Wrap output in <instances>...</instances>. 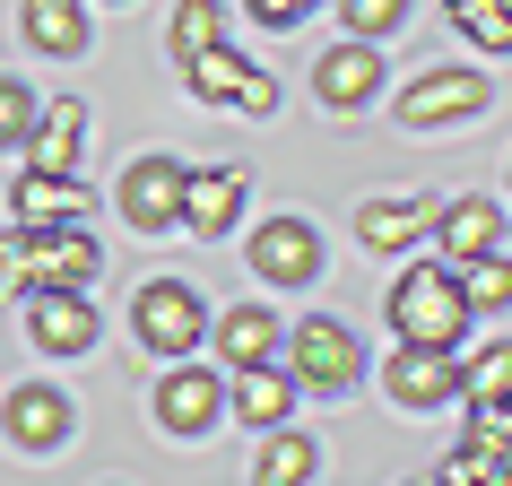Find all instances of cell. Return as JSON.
Instances as JSON below:
<instances>
[{
    "label": "cell",
    "mask_w": 512,
    "mask_h": 486,
    "mask_svg": "<svg viewBox=\"0 0 512 486\" xmlns=\"http://www.w3.org/2000/svg\"><path fill=\"white\" fill-rule=\"evenodd\" d=\"M504 391H512V339H495L460 365V400H504Z\"/></svg>",
    "instance_id": "26"
},
{
    "label": "cell",
    "mask_w": 512,
    "mask_h": 486,
    "mask_svg": "<svg viewBox=\"0 0 512 486\" xmlns=\"http://www.w3.org/2000/svg\"><path fill=\"white\" fill-rule=\"evenodd\" d=\"M226 400H235V426H287V417H296V374H287V365H278V356H261V365H235V391H226Z\"/></svg>",
    "instance_id": "14"
},
{
    "label": "cell",
    "mask_w": 512,
    "mask_h": 486,
    "mask_svg": "<svg viewBox=\"0 0 512 486\" xmlns=\"http://www.w3.org/2000/svg\"><path fill=\"white\" fill-rule=\"evenodd\" d=\"M9 217H18V226H79L87 217V191L70 183V174H18V183H9Z\"/></svg>",
    "instance_id": "17"
},
{
    "label": "cell",
    "mask_w": 512,
    "mask_h": 486,
    "mask_svg": "<svg viewBox=\"0 0 512 486\" xmlns=\"http://www.w3.org/2000/svg\"><path fill=\"white\" fill-rule=\"evenodd\" d=\"M434 209H443V191H434V200H365V209H356V243H365V252H408V243L434 226Z\"/></svg>",
    "instance_id": "18"
},
{
    "label": "cell",
    "mask_w": 512,
    "mask_h": 486,
    "mask_svg": "<svg viewBox=\"0 0 512 486\" xmlns=\"http://www.w3.org/2000/svg\"><path fill=\"white\" fill-rule=\"evenodd\" d=\"M313 469H322L313 434H287V426H270V443H261V460H252L261 486H296V478H313Z\"/></svg>",
    "instance_id": "21"
},
{
    "label": "cell",
    "mask_w": 512,
    "mask_h": 486,
    "mask_svg": "<svg viewBox=\"0 0 512 486\" xmlns=\"http://www.w3.org/2000/svg\"><path fill=\"white\" fill-rule=\"evenodd\" d=\"M79 157H87V105H79V96H61V105L35 113L27 165H35V174H79Z\"/></svg>",
    "instance_id": "15"
},
{
    "label": "cell",
    "mask_w": 512,
    "mask_h": 486,
    "mask_svg": "<svg viewBox=\"0 0 512 486\" xmlns=\"http://www.w3.org/2000/svg\"><path fill=\"white\" fill-rule=\"evenodd\" d=\"M217 417H226V374H209V365H174V374L157 382V426L165 434H209Z\"/></svg>",
    "instance_id": "11"
},
{
    "label": "cell",
    "mask_w": 512,
    "mask_h": 486,
    "mask_svg": "<svg viewBox=\"0 0 512 486\" xmlns=\"http://www.w3.org/2000/svg\"><path fill=\"white\" fill-rule=\"evenodd\" d=\"M278 365L296 374V391H356V374H365V348H356L348 322H330V313H304L287 339H278Z\"/></svg>",
    "instance_id": "3"
},
{
    "label": "cell",
    "mask_w": 512,
    "mask_h": 486,
    "mask_svg": "<svg viewBox=\"0 0 512 486\" xmlns=\"http://www.w3.org/2000/svg\"><path fill=\"white\" fill-rule=\"evenodd\" d=\"M27 339H35L44 356H96L105 313H96L87 287H35V296H27Z\"/></svg>",
    "instance_id": "5"
},
{
    "label": "cell",
    "mask_w": 512,
    "mask_h": 486,
    "mask_svg": "<svg viewBox=\"0 0 512 486\" xmlns=\"http://www.w3.org/2000/svg\"><path fill=\"white\" fill-rule=\"evenodd\" d=\"M131 330H139L148 356H191L209 339V304H200V287H183V278H148L131 296Z\"/></svg>",
    "instance_id": "4"
},
{
    "label": "cell",
    "mask_w": 512,
    "mask_h": 486,
    "mask_svg": "<svg viewBox=\"0 0 512 486\" xmlns=\"http://www.w3.org/2000/svg\"><path fill=\"white\" fill-rule=\"evenodd\" d=\"M209 339H217V356H226V365H261V356H278V339H287V330H278L270 304H226V313L209 322Z\"/></svg>",
    "instance_id": "19"
},
{
    "label": "cell",
    "mask_w": 512,
    "mask_h": 486,
    "mask_svg": "<svg viewBox=\"0 0 512 486\" xmlns=\"http://www.w3.org/2000/svg\"><path fill=\"white\" fill-rule=\"evenodd\" d=\"M382 391L400 408H443L460 400V356L452 348H417V339H400V356L382 365Z\"/></svg>",
    "instance_id": "8"
},
{
    "label": "cell",
    "mask_w": 512,
    "mask_h": 486,
    "mask_svg": "<svg viewBox=\"0 0 512 486\" xmlns=\"http://www.w3.org/2000/svg\"><path fill=\"white\" fill-rule=\"evenodd\" d=\"M243 18L252 27H296V18H313V0H243Z\"/></svg>",
    "instance_id": "29"
},
{
    "label": "cell",
    "mask_w": 512,
    "mask_h": 486,
    "mask_svg": "<svg viewBox=\"0 0 512 486\" xmlns=\"http://www.w3.org/2000/svg\"><path fill=\"white\" fill-rule=\"evenodd\" d=\"M235 105H243V113H278V79H270V70H243Z\"/></svg>",
    "instance_id": "30"
},
{
    "label": "cell",
    "mask_w": 512,
    "mask_h": 486,
    "mask_svg": "<svg viewBox=\"0 0 512 486\" xmlns=\"http://www.w3.org/2000/svg\"><path fill=\"white\" fill-rule=\"evenodd\" d=\"M339 18H348V35H365V44H382V35H400L408 0H339Z\"/></svg>",
    "instance_id": "27"
},
{
    "label": "cell",
    "mask_w": 512,
    "mask_h": 486,
    "mask_svg": "<svg viewBox=\"0 0 512 486\" xmlns=\"http://www.w3.org/2000/svg\"><path fill=\"white\" fill-rule=\"evenodd\" d=\"M27 131H35V96H27V79H0V148H18Z\"/></svg>",
    "instance_id": "28"
},
{
    "label": "cell",
    "mask_w": 512,
    "mask_h": 486,
    "mask_svg": "<svg viewBox=\"0 0 512 486\" xmlns=\"http://www.w3.org/2000/svg\"><path fill=\"white\" fill-rule=\"evenodd\" d=\"M495 408H504V434H512V391H504V400H495Z\"/></svg>",
    "instance_id": "31"
},
{
    "label": "cell",
    "mask_w": 512,
    "mask_h": 486,
    "mask_svg": "<svg viewBox=\"0 0 512 486\" xmlns=\"http://www.w3.org/2000/svg\"><path fill=\"white\" fill-rule=\"evenodd\" d=\"M452 270H460L469 313H512V261H504V243H495V252H478V261H452Z\"/></svg>",
    "instance_id": "22"
},
{
    "label": "cell",
    "mask_w": 512,
    "mask_h": 486,
    "mask_svg": "<svg viewBox=\"0 0 512 486\" xmlns=\"http://www.w3.org/2000/svg\"><path fill=\"white\" fill-rule=\"evenodd\" d=\"M391 330L417 339V348H460L469 330V296H460V270L452 261H408L391 278Z\"/></svg>",
    "instance_id": "2"
},
{
    "label": "cell",
    "mask_w": 512,
    "mask_h": 486,
    "mask_svg": "<svg viewBox=\"0 0 512 486\" xmlns=\"http://www.w3.org/2000/svg\"><path fill=\"white\" fill-rule=\"evenodd\" d=\"M0 426H9V443H18V452H53L61 434H70V400H61L53 382H18V391H9V408H0Z\"/></svg>",
    "instance_id": "16"
},
{
    "label": "cell",
    "mask_w": 512,
    "mask_h": 486,
    "mask_svg": "<svg viewBox=\"0 0 512 486\" xmlns=\"http://www.w3.org/2000/svg\"><path fill=\"white\" fill-rule=\"evenodd\" d=\"M469 113H486V79H478V70H426V79L400 87V122H408V131L469 122Z\"/></svg>",
    "instance_id": "7"
},
{
    "label": "cell",
    "mask_w": 512,
    "mask_h": 486,
    "mask_svg": "<svg viewBox=\"0 0 512 486\" xmlns=\"http://www.w3.org/2000/svg\"><path fill=\"white\" fill-rule=\"evenodd\" d=\"M105 252L87 226H9L0 235V296H35V287H96Z\"/></svg>",
    "instance_id": "1"
},
{
    "label": "cell",
    "mask_w": 512,
    "mask_h": 486,
    "mask_svg": "<svg viewBox=\"0 0 512 486\" xmlns=\"http://www.w3.org/2000/svg\"><path fill=\"white\" fill-rule=\"evenodd\" d=\"M434 243H443V261H478V252H495L504 243V209L486 200V191H460V200H443L426 226Z\"/></svg>",
    "instance_id": "13"
},
{
    "label": "cell",
    "mask_w": 512,
    "mask_h": 486,
    "mask_svg": "<svg viewBox=\"0 0 512 486\" xmlns=\"http://www.w3.org/2000/svg\"><path fill=\"white\" fill-rule=\"evenodd\" d=\"M165 44H174V61L226 44V9H217V0H183V9H174V27H165Z\"/></svg>",
    "instance_id": "23"
},
{
    "label": "cell",
    "mask_w": 512,
    "mask_h": 486,
    "mask_svg": "<svg viewBox=\"0 0 512 486\" xmlns=\"http://www.w3.org/2000/svg\"><path fill=\"white\" fill-rule=\"evenodd\" d=\"M374 87H382V44H365V35H348V44H330V53L313 61V96H322L330 113L374 105Z\"/></svg>",
    "instance_id": "10"
},
{
    "label": "cell",
    "mask_w": 512,
    "mask_h": 486,
    "mask_svg": "<svg viewBox=\"0 0 512 486\" xmlns=\"http://www.w3.org/2000/svg\"><path fill=\"white\" fill-rule=\"evenodd\" d=\"M18 35H27L35 53L70 61V53H87V9L79 0H27V9H18Z\"/></svg>",
    "instance_id": "20"
},
{
    "label": "cell",
    "mask_w": 512,
    "mask_h": 486,
    "mask_svg": "<svg viewBox=\"0 0 512 486\" xmlns=\"http://www.w3.org/2000/svg\"><path fill=\"white\" fill-rule=\"evenodd\" d=\"M243 252H252V270L270 278V287H313V278H322V235H313V217H261Z\"/></svg>",
    "instance_id": "6"
},
{
    "label": "cell",
    "mask_w": 512,
    "mask_h": 486,
    "mask_svg": "<svg viewBox=\"0 0 512 486\" xmlns=\"http://www.w3.org/2000/svg\"><path fill=\"white\" fill-rule=\"evenodd\" d=\"M122 217H131L139 235L183 226V165L174 157H131V174H122Z\"/></svg>",
    "instance_id": "9"
},
{
    "label": "cell",
    "mask_w": 512,
    "mask_h": 486,
    "mask_svg": "<svg viewBox=\"0 0 512 486\" xmlns=\"http://www.w3.org/2000/svg\"><path fill=\"white\" fill-rule=\"evenodd\" d=\"M183 70H191V96H200V105H235V87H243L252 61H235L226 44H209V53H191Z\"/></svg>",
    "instance_id": "25"
},
{
    "label": "cell",
    "mask_w": 512,
    "mask_h": 486,
    "mask_svg": "<svg viewBox=\"0 0 512 486\" xmlns=\"http://www.w3.org/2000/svg\"><path fill=\"white\" fill-rule=\"evenodd\" d=\"M243 200H252V174L243 165H200V174H183V226L209 235V243L243 217Z\"/></svg>",
    "instance_id": "12"
},
{
    "label": "cell",
    "mask_w": 512,
    "mask_h": 486,
    "mask_svg": "<svg viewBox=\"0 0 512 486\" xmlns=\"http://www.w3.org/2000/svg\"><path fill=\"white\" fill-rule=\"evenodd\" d=\"M452 27L478 53H512V0H452Z\"/></svg>",
    "instance_id": "24"
}]
</instances>
